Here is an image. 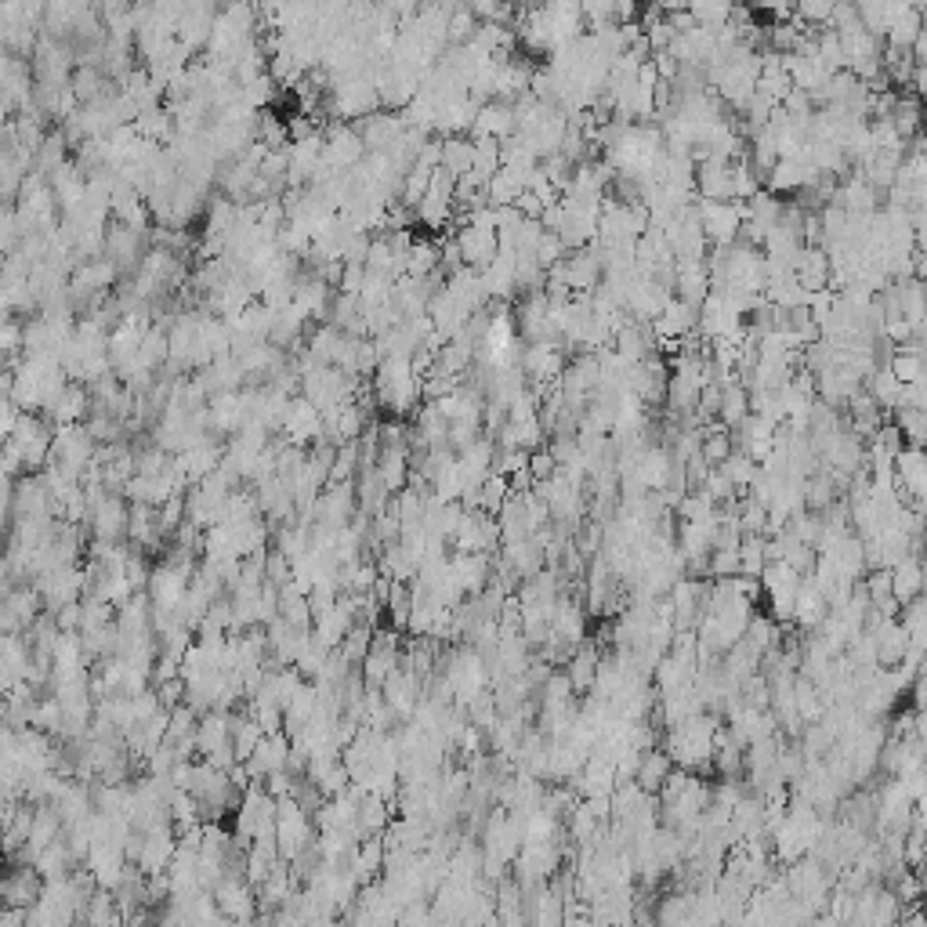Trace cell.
Listing matches in <instances>:
<instances>
[{
  "mask_svg": "<svg viewBox=\"0 0 927 927\" xmlns=\"http://www.w3.org/2000/svg\"><path fill=\"white\" fill-rule=\"evenodd\" d=\"M4 258H8V254H0V272H4Z\"/></svg>",
  "mask_w": 927,
  "mask_h": 927,
  "instance_id": "29",
  "label": "cell"
},
{
  "mask_svg": "<svg viewBox=\"0 0 927 927\" xmlns=\"http://www.w3.org/2000/svg\"><path fill=\"white\" fill-rule=\"evenodd\" d=\"M141 254H146V232L110 218V225H105V240H102V258L113 261L116 272H135Z\"/></svg>",
  "mask_w": 927,
  "mask_h": 927,
  "instance_id": "5",
  "label": "cell"
},
{
  "mask_svg": "<svg viewBox=\"0 0 927 927\" xmlns=\"http://www.w3.org/2000/svg\"><path fill=\"white\" fill-rule=\"evenodd\" d=\"M598 649H591V645H576V652L569 656V685H573V693H591V685H594V674H598Z\"/></svg>",
  "mask_w": 927,
  "mask_h": 927,
  "instance_id": "16",
  "label": "cell"
},
{
  "mask_svg": "<svg viewBox=\"0 0 927 927\" xmlns=\"http://www.w3.org/2000/svg\"><path fill=\"white\" fill-rule=\"evenodd\" d=\"M22 352H26V344H22V323L4 316L0 319V370H15Z\"/></svg>",
  "mask_w": 927,
  "mask_h": 927,
  "instance_id": "20",
  "label": "cell"
},
{
  "mask_svg": "<svg viewBox=\"0 0 927 927\" xmlns=\"http://www.w3.org/2000/svg\"><path fill=\"white\" fill-rule=\"evenodd\" d=\"M652 334L656 341H685L696 330V308L685 305L682 297H671L667 305L660 308L656 319H649Z\"/></svg>",
  "mask_w": 927,
  "mask_h": 927,
  "instance_id": "9",
  "label": "cell"
},
{
  "mask_svg": "<svg viewBox=\"0 0 927 927\" xmlns=\"http://www.w3.org/2000/svg\"><path fill=\"white\" fill-rule=\"evenodd\" d=\"M417 218L424 229H446L449 221H454V214H457V204H454V178H449L443 168H435L432 174V182H427L424 188V196L417 199Z\"/></svg>",
  "mask_w": 927,
  "mask_h": 927,
  "instance_id": "4",
  "label": "cell"
},
{
  "mask_svg": "<svg viewBox=\"0 0 927 927\" xmlns=\"http://www.w3.org/2000/svg\"><path fill=\"white\" fill-rule=\"evenodd\" d=\"M674 768V760L667 751H656V746H649V751H641L638 760V771H634V782L645 793H656L663 787V779H667V771Z\"/></svg>",
  "mask_w": 927,
  "mask_h": 927,
  "instance_id": "14",
  "label": "cell"
},
{
  "mask_svg": "<svg viewBox=\"0 0 927 927\" xmlns=\"http://www.w3.org/2000/svg\"><path fill=\"white\" fill-rule=\"evenodd\" d=\"M417 4H427V0H417Z\"/></svg>",
  "mask_w": 927,
  "mask_h": 927,
  "instance_id": "30",
  "label": "cell"
},
{
  "mask_svg": "<svg viewBox=\"0 0 927 927\" xmlns=\"http://www.w3.org/2000/svg\"><path fill=\"white\" fill-rule=\"evenodd\" d=\"M44 891V877L37 873L33 862H19L11 859V866L0 873V906L4 909H22L26 913L33 902L41 899Z\"/></svg>",
  "mask_w": 927,
  "mask_h": 927,
  "instance_id": "3",
  "label": "cell"
},
{
  "mask_svg": "<svg viewBox=\"0 0 927 927\" xmlns=\"http://www.w3.org/2000/svg\"><path fill=\"white\" fill-rule=\"evenodd\" d=\"M757 8H768V11H776V15H787L793 0H754Z\"/></svg>",
  "mask_w": 927,
  "mask_h": 927,
  "instance_id": "28",
  "label": "cell"
},
{
  "mask_svg": "<svg viewBox=\"0 0 927 927\" xmlns=\"http://www.w3.org/2000/svg\"><path fill=\"white\" fill-rule=\"evenodd\" d=\"M793 279L801 283V290L808 294H815V290H826L829 283V258L823 247H815V243H808L798 251V258H793Z\"/></svg>",
  "mask_w": 927,
  "mask_h": 927,
  "instance_id": "10",
  "label": "cell"
},
{
  "mask_svg": "<svg viewBox=\"0 0 927 927\" xmlns=\"http://www.w3.org/2000/svg\"><path fill=\"white\" fill-rule=\"evenodd\" d=\"M696 214H699V229H703L707 240L714 247H724V243L740 240L746 204H740V199H699Z\"/></svg>",
  "mask_w": 927,
  "mask_h": 927,
  "instance_id": "2",
  "label": "cell"
},
{
  "mask_svg": "<svg viewBox=\"0 0 927 927\" xmlns=\"http://www.w3.org/2000/svg\"><path fill=\"white\" fill-rule=\"evenodd\" d=\"M316 840L312 834V819H308V808H301V801L287 793V798H276V851L279 859H297L308 844Z\"/></svg>",
  "mask_w": 927,
  "mask_h": 927,
  "instance_id": "1",
  "label": "cell"
},
{
  "mask_svg": "<svg viewBox=\"0 0 927 927\" xmlns=\"http://www.w3.org/2000/svg\"><path fill=\"white\" fill-rule=\"evenodd\" d=\"M22 240V225L15 204H0V254H11Z\"/></svg>",
  "mask_w": 927,
  "mask_h": 927,
  "instance_id": "24",
  "label": "cell"
},
{
  "mask_svg": "<svg viewBox=\"0 0 927 927\" xmlns=\"http://www.w3.org/2000/svg\"><path fill=\"white\" fill-rule=\"evenodd\" d=\"M862 388L870 391L873 402H877V407H881L884 413H895V407H899V391H902V380H899L895 374H891L888 366H877V370L870 374V380H866Z\"/></svg>",
  "mask_w": 927,
  "mask_h": 927,
  "instance_id": "19",
  "label": "cell"
},
{
  "mask_svg": "<svg viewBox=\"0 0 927 927\" xmlns=\"http://www.w3.org/2000/svg\"><path fill=\"white\" fill-rule=\"evenodd\" d=\"M895 424L902 438H906V446H920L924 443V410H895Z\"/></svg>",
  "mask_w": 927,
  "mask_h": 927,
  "instance_id": "26",
  "label": "cell"
},
{
  "mask_svg": "<svg viewBox=\"0 0 927 927\" xmlns=\"http://www.w3.org/2000/svg\"><path fill=\"white\" fill-rule=\"evenodd\" d=\"M674 290L685 305L699 308V301L710 294V272L707 261H677L674 265Z\"/></svg>",
  "mask_w": 927,
  "mask_h": 927,
  "instance_id": "13",
  "label": "cell"
},
{
  "mask_svg": "<svg viewBox=\"0 0 927 927\" xmlns=\"http://www.w3.org/2000/svg\"><path fill=\"white\" fill-rule=\"evenodd\" d=\"M402 276H438V243L413 236L402 251Z\"/></svg>",
  "mask_w": 927,
  "mask_h": 927,
  "instance_id": "15",
  "label": "cell"
},
{
  "mask_svg": "<svg viewBox=\"0 0 927 927\" xmlns=\"http://www.w3.org/2000/svg\"><path fill=\"white\" fill-rule=\"evenodd\" d=\"M19 417H22V407L11 396H0V443H4V438L15 432V424H19Z\"/></svg>",
  "mask_w": 927,
  "mask_h": 927,
  "instance_id": "27",
  "label": "cell"
},
{
  "mask_svg": "<svg viewBox=\"0 0 927 927\" xmlns=\"http://www.w3.org/2000/svg\"><path fill=\"white\" fill-rule=\"evenodd\" d=\"M471 160H474V141L464 138V135H449L443 141V157H438V168H443L449 178H460L471 171Z\"/></svg>",
  "mask_w": 927,
  "mask_h": 927,
  "instance_id": "17",
  "label": "cell"
},
{
  "mask_svg": "<svg viewBox=\"0 0 927 927\" xmlns=\"http://www.w3.org/2000/svg\"><path fill=\"white\" fill-rule=\"evenodd\" d=\"M471 135L474 138H496V141L515 135V110H511V102H501V99L485 102L479 110V116H474Z\"/></svg>",
  "mask_w": 927,
  "mask_h": 927,
  "instance_id": "12",
  "label": "cell"
},
{
  "mask_svg": "<svg viewBox=\"0 0 927 927\" xmlns=\"http://www.w3.org/2000/svg\"><path fill=\"white\" fill-rule=\"evenodd\" d=\"M479 30V19H474V11L471 8H454L449 11V44H464V41H471V33Z\"/></svg>",
  "mask_w": 927,
  "mask_h": 927,
  "instance_id": "25",
  "label": "cell"
},
{
  "mask_svg": "<svg viewBox=\"0 0 927 927\" xmlns=\"http://www.w3.org/2000/svg\"><path fill=\"white\" fill-rule=\"evenodd\" d=\"M283 432H287V443L308 446L323 438V413H319L305 396H297L287 402V413H283Z\"/></svg>",
  "mask_w": 927,
  "mask_h": 927,
  "instance_id": "6",
  "label": "cell"
},
{
  "mask_svg": "<svg viewBox=\"0 0 927 927\" xmlns=\"http://www.w3.org/2000/svg\"><path fill=\"white\" fill-rule=\"evenodd\" d=\"M47 421H52L55 427L58 424H80V421H88V413H91V391L80 385V380H66L62 391L47 402V407L41 410Z\"/></svg>",
  "mask_w": 927,
  "mask_h": 927,
  "instance_id": "7",
  "label": "cell"
},
{
  "mask_svg": "<svg viewBox=\"0 0 927 927\" xmlns=\"http://www.w3.org/2000/svg\"><path fill=\"white\" fill-rule=\"evenodd\" d=\"M888 370L895 374L902 385H909V380H924V355L895 348V352H891V359H888Z\"/></svg>",
  "mask_w": 927,
  "mask_h": 927,
  "instance_id": "23",
  "label": "cell"
},
{
  "mask_svg": "<svg viewBox=\"0 0 927 927\" xmlns=\"http://www.w3.org/2000/svg\"><path fill=\"white\" fill-rule=\"evenodd\" d=\"M732 11H735L732 0H688V15H693L696 26H703L710 33L729 26Z\"/></svg>",
  "mask_w": 927,
  "mask_h": 927,
  "instance_id": "18",
  "label": "cell"
},
{
  "mask_svg": "<svg viewBox=\"0 0 927 927\" xmlns=\"http://www.w3.org/2000/svg\"><path fill=\"white\" fill-rule=\"evenodd\" d=\"M732 449H735V443H732L729 427L721 424V427H714V432H703V435H699V449H696V454L703 457L710 468H718V464L729 457Z\"/></svg>",
  "mask_w": 927,
  "mask_h": 927,
  "instance_id": "21",
  "label": "cell"
},
{
  "mask_svg": "<svg viewBox=\"0 0 927 927\" xmlns=\"http://www.w3.org/2000/svg\"><path fill=\"white\" fill-rule=\"evenodd\" d=\"M454 240L460 247V261L468 268H474V272L485 268L496 258V232H490V229H474V225H464Z\"/></svg>",
  "mask_w": 927,
  "mask_h": 927,
  "instance_id": "11",
  "label": "cell"
},
{
  "mask_svg": "<svg viewBox=\"0 0 927 927\" xmlns=\"http://www.w3.org/2000/svg\"><path fill=\"white\" fill-rule=\"evenodd\" d=\"M355 130H359V138H363V146L366 152H385L391 141H396L402 130H407V121H402L399 113H388V110H374V113H366L359 116V124H355Z\"/></svg>",
  "mask_w": 927,
  "mask_h": 927,
  "instance_id": "8",
  "label": "cell"
},
{
  "mask_svg": "<svg viewBox=\"0 0 927 927\" xmlns=\"http://www.w3.org/2000/svg\"><path fill=\"white\" fill-rule=\"evenodd\" d=\"M471 171L479 178H490L501 171V141L496 138H474V160H471Z\"/></svg>",
  "mask_w": 927,
  "mask_h": 927,
  "instance_id": "22",
  "label": "cell"
}]
</instances>
